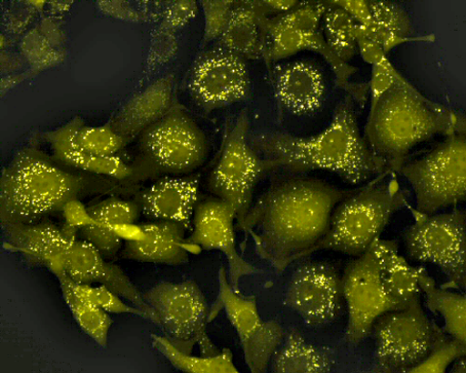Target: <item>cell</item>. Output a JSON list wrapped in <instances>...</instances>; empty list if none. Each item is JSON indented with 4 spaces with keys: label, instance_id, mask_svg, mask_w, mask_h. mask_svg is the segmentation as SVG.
Wrapping results in <instances>:
<instances>
[{
    "label": "cell",
    "instance_id": "obj_35",
    "mask_svg": "<svg viewBox=\"0 0 466 373\" xmlns=\"http://www.w3.org/2000/svg\"><path fill=\"white\" fill-rule=\"evenodd\" d=\"M56 277H63L77 296L86 298V301L100 307L108 314L134 315L147 319L144 312L133 306H129L122 297L106 287L77 283L70 279L65 273L57 274Z\"/></svg>",
    "mask_w": 466,
    "mask_h": 373
},
{
    "label": "cell",
    "instance_id": "obj_4",
    "mask_svg": "<svg viewBox=\"0 0 466 373\" xmlns=\"http://www.w3.org/2000/svg\"><path fill=\"white\" fill-rule=\"evenodd\" d=\"M85 176L63 169L40 149H21L0 177V222L3 228L40 221L63 211L85 190Z\"/></svg>",
    "mask_w": 466,
    "mask_h": 373
},
{
    "label": "cell",
    "instance_id": "obj_31",
    "mask_svg": "<svg viewBox=\"0 0 466 373\" xmlns=\"http://www.w3.org/2000/svg\"><path fill=\"white\" fill-rule=\"evenodd\" d=\"M155 349L162 354L171 365L186 372L193 373H238L229 349H223L213 357H194L175 347L167 338L151 335Z\"/></svg>",
    "mask_w": 466,
    "mask_h": 373
},
{
    "label": "cell",
    "instance_id": "obj_2",
    "mask_svg": "<svg viewBox=\"0 0 466 373\" xmlns=\"http://www.w3.org/2000/svg\"><path fill=\"white\" fill-rule=\"evenodd\" d=\"M250 143L269 170H324L355 185L390 170L360 136L350 96L339 104L329 126L316 136L267 133L251 137Z\"/></svg>",
    "mask_w": 466,
    "mask_h": 373
},
{
    "label": "cell",
    "instance_id": "obj_8",
    "mask_svg": "<svg viewBox=\"0 0 466 373\" xmlns=\"http://www.w3.org/2000/svg\"><path fill=\"white\" fill-rule=\"evenodd\" d=\"M143 297L157 316V325L166 338L178 349L191 354L198 346L204 357L220 352L209 338V310L197 283H161L148 289Z\"/></svg>",
    "mask_w": 466,
    "mask_h": 373
},
{
    "label": "cell",
    "instance_id": "obj_5",
    "mask_svg": "<svg viewBox=\"0 0 466 373\" xmlns=\"http://www.w3.org/2000/svg\"><path fill=\"white\" fill-rule=\"evenodd\" d=\"M395 174L387 170L344 198L314 252L329 249L354 257L367 252L393 215L408 206L409 193L401 188Z\"/></svg>",
    "mask_w": 466,
    "mask_h": 373
},
{
    "label": "cell",
    "instance_id": "obj_15",
    "mask_svg": "<svg viewBox=\"0 0 466 373\" xmlns=\"http://www.w3.org/2000/svg\"><path fill=\"white\" fill-rule=\"evenodd\" d=\"M249 73L244 59L225 49L203 55L193 66L188 91L207 110L223 108L247 98Z\"/></svg>",
    "mask_w": 466,
    "mask_h": 373
},
{
    "label": "cell",
    "instance_id": "obj_34",
    "mask_svg": "<svg viewBox=\"0 0 466 373\" xmlns=\"http://www.w3.org/2000/svg\"><path fill=\"white\" fill-rule=\"evenodd\" d=\"M466 345L450 338L433 322V339L429 354L410 373H445L456 359L465 357Z\"/></svg>",
    "mask_w": 466,
    "mask_h": 373
},
{
    "label": "cell",
    "instance_id": "obj_26",
    "mask_svg": "<svg viewBox=\"0 0 466 373\" xmlns=\"http://www.w3.org/2000/svg\"><path fill=\"white\" fill-rule=\"evenodd\" d=\"M92 221L81 231L82 239L91 243L105 257L118 252L122 238L121 227H131L139 217L137 203L119 198H108L88 208Z\"/></svg>",
    "mask_w": 466,
    "mask_h": 373
},
{
    "label": "cell",
    "instance_id": "obj_40",
    "mask_svg": "<svg viewBox=\"0 0 466 373\" xmlns=\"http://www.w3.org/2000/svg\"><path fill=\"white\" fill-rule=\"evenodd\" d=\"M266 5L269 9L271 13H279V14H285L292 9H294L299 3L298 2H273V0H270V2H265Z\"/></svg>",
    "mask_w": 466,
    "mask_h": 373
},
{
    "label": "cell",
    "instance_id": "obj_7",
    "mask_svg": "<svg viewBox=\"0 0 466 373\" xmlns=\"http://www.w3.org/2000/svg\"><path fill=\"white\" fill-rule=\"evenodd\" d=\"M398 173L411 185L420 214L431 216L465 201V134L448 136L429 155L404 164Z\"/></svg>",
    "mask_w": 466,
    "mask_h": 373
},
{
    "label": "cell",
    "instance_id": "obj_10",
    "mask_svg": "<svg viewBox=\"0 0 466 373\" xmlns=\"http://www.w3.org/2000/svg\"><path fill=\"white\" fill-rule=\"evenodd\" d=\"M415 222L404 235L410 257L437 267L455 287L466 286V215L461 209L425 216L412 209Z\"/></svg>",
    "mask_w": 466,
    "mask_h": 373
},
{
    "label": "cell",
    "instance_id": "obj_17",
    "mask_svg": "<svg viewBox=\"0 0 466 373\" xmlns=\"http://www.w3.org/2000/svg\"><path fill=\"white\" fill-rule=\"evenodd\" d=\"M236 218L237 211L228 203L217 197L206 200L194 212L189 241L204 249L220 251L228 260V280L239 291L240 280L256 274L257 270L238 250Z\"/></svg>",
    "mask_w": 466,
    "mask_h": 373
},
{
    "label": "cell",
    "instance_id": "obj_36",
    "mask_svg": "<svg viewBox=\"0 0 466 373\" xmlns=\"http://www.w3.org/2000/svg\"><path fill=\"white\" fill-rule=\"evenodd\" d=\"M77 143L88 154L100 157L116 156L129 139L112 126H86L84 125L76 136Z\"/></svg>",
    "mask_w": 466,
    "mask_h": 373
},
{
    "label": "cell",
    "instance_id": "obj_1",
    "mask_svg": "<svg viewBox=\"0 0 466 373\" xmlns=\"http://www.w3.org/2000/svg\"><path fill=\"white\" fill-rule=\"evenodd\" d=\"M355 190L305 177L281 181L261 197L239 223L258 254L279 273L314 252L336 207Z\"/></svg>",
    "mask_w": 466,
    "mask_h": 373
},
{
    "label": "cell",
    "instance_id": "obj_29",
    "mask_svg": "<svg viewBox=\"0 0 466 373\" xmlns=\"http://www.w3.org/2000/svg\"><path fill=\"white\" fill-rule=\"evenodd\" d=\"M418 283L426 298V307L444 321L451 338L466 345V297L462 294L440 287L423 268H419Z\"/></svg>",
    "mask_w": 466,
    "mask_h": 373
},
{
    "label": "cell",
    "instance_id": "obj_18",
    "mask_svg": "<svg viewBox=\"0 0 466 373\" xmlns=\"http://www.w3.org/2000/svg\"><path fill=\"white\" fill-rule=\"evenodd\" d=\"M62 273L77 283L106 287L144 312L147 319L157 324V316L126 273L107 263L105 256L91 243L77 238L68 243L63 253Z\"/></svg>",
    "mask_w": 466,
    "mask_h": 373
},
{
    "label": "cell",
    "instance_id": "obj_19",
    "mask_svg": "<svg viewBox=\"0 0 466 373\" xmlns=\"http://www.w3.org/2000/svg\"><path fill=\"white\" fill-rule=\"evenodd\" d=\"M357 22V31L378 45L387 55L394 48L410 42L430 41V36L412 37L411 20L399 5L371 0L331 2Z\"/></svg>",
    "mask_w": 466,
    "mask_h": 373
},
{
    "label": "cell",
    "instance_id": "obj_14",
    "mask_svg": "<svg viewBox=\"0 0 466 373\" xmlns=\"http://www.w3.org/2000/svg\"><path fill=\"white\" fill-rule=\"evenodd\" d=\"M221 310L239 336L249 369L254 373L264 372L284 341V329L276 321L261 319L256 298L240 295L233 288L223 267L218 271V293L208 321Z\"/></svg>",
    "mask_w": 466,
    "mask_h": 373
},
{
    "label": "cell",
    "instance_id": "obj_30",
    "mask_svg": "<svg viewBox=\"0 0 466 373\" xmlns=\"http://www.w3.org/2000/svg\"><path fill=\"white\" fill-rule=\"evenodd\" d=\"M273 358L271 370L277 373H321L330 371L333 367L329 357L307 342L296 328L289 332Z\"/></svg>",
    "mask_w": 466,
    "mask_h": 373
},
{
    "label": "cell",
    "instance_id": "obj_12",
    "mask_svg": "<svg viewBox=\"0 0 466 373\" xmlns=\"http://www.w3.org/2000/svg\"><path fill=\"white\" fill-rule=\"evenodd\" d=\"M376 370L408 372L429 354L433 322L426 317L419 298L407 307L381 316L373 328Z\"/></svg>",
    "mask_w": 466,
    "mask_h": 373
},
{
    "label": "cell",
    "instance_id": "obj_33",
    "mask_svg": "<svg viewBox=\"0 0 466 373\" xmlns=\"http://www.w3.org/2000/svg\"><path fill=\"white\" fill-rule=\"evenodd\" d=\"M57 278L61 286L64 300L77 325L98 346L106 347L108 333L112 324L108 313L86 301V298L77 296L63 277H58Z\"/></svg>",
    "mask_w": 466,
    "mask_h": 373
},
{
    "label": "cell",
    "instance_id": "obj_27",
    "mask_svg": "<svg viewBox=\"0 0 466 373\" xmlns=\"http://www.w3.org/2000/svg\"><path fill=\"white\" fill-rule=\"evenodd\" d=\"M172 82L160 79L132 97L112 123L116 132L127 137L142 134L163 118L172 107Z\"/></svg>",
    "mask_w": 466,
    "mask_h": 373
},
{
    "label": "cell",
    "instance_id": "obj_3",
    "mask_svg": "<svg viewBox=\"0 0 466 373\" xmlns=\"http://www.w3.org/2000/svg\"><path fill=\"white\" fill-rule=\"evenodd\" d=\"M461 112L421 95L400 73L370 106L365 135L372 152L398 173L411 148L432 137L465 134Z\"/></svg>",
    "mask_w": 466,
    "mask_h": 373
},
{
    "label": "cell",
    "instance_id": "obj_24",
    "mask_svg": "<svg viewBox=\"0 0 466 373\" xmlns=\"http://www.w3.org/2000/svg\"><path fill=\"white\" fill-rule=\"evenodd\" d=\"M187 229L177 223L153 220L139 227L140 237L127 241L123 257L142 263L181 266L188 261L183 247Z\"/></svg>",
    "mask_w": 466,
    "mask_h": 373
},
{
    "label": "cell",
    "instance_id": "obj_11",
    "mask_svg": "<svg viewBox=\"0 0 466 373\" xmlns=\"http://www.w3.org/2000/svg\"><path fill=\"white\" fill-rule=\"evenodd\" d=\"M247 112L237 119L228 133L218 161L209 176L210 191L236 209L241 223L248 214L255 186L261 175L269 171L248 139Z\"/></svg>",
    "mask_w": 466,
    "mask_h": 373
},
{
    "label": "cell",
    "instance_id": "obj_16",
    "mask_svg": "<svg viewBox=\"0 0 466 373\" xmlns=\"http://www.w3.org/2000/svg\"><path fill=\"white\" fill-rule=\"evenodd\" d=\"M341 278L327 264L309 263L292 275L285 303L306 325L322 327L339 317L342 304Z\"/></svg>",
    "mask_w": 466,
    "mask_h": 373
},
{
    "label": "cell",
    "instance_id": "obj_28",
    "mask_svg": "<svg viewBox=\"0 0 466 373\" xmlns=\"http://www.w3.org/2000/svg\"><path fill=\"white\" fill-rule=\"evenodd\" d=\"M373 245L388 291L402 308L407 307L420 297L419 268L410 267L400 255L397 242L379 238Z\"/></svg>",
    "mask_w": 466,
    "mask_h": 373
},
{
    "label": "cell",
    "instance_id": "obj_25",
    "mask_svg": "<svg viewBox=\"0 0 466 373\" xmlns=\"http://www.w3.org/2000/svg\"><path fill=\"white\" fill-rule=\"evenodd\" d=\"M84 125L83 120L75 118L46 134L56 159L70 167L116 179L132 176L134 168L120 157H100L84 151L76 140L77 133Z\"/></svg>",
    "mask_w": 466,
    "mask_h": 373
},
{
    "label": "cell",
    "instance_id": "obj_37",
    "mask_svg": "<svg viewBox=\"0 0 466 373\" xmlns=\"http://www.w3.org/2000/svg\"><path fill=\"white\" fill-rule=\"evenodd\" d=\"M236 2H204L205 37L207 41L220 39L228 24V18L235 7Z\"/></svg>",
    "mask_w": 466,
    "mask_h": 373
},
{
    "label": "cell",
    "instance_id": "obj_9",
    "mask_svg": "<svg viewBox=\"0 0 466 373\" xmlns=\"http://www.w3.org/2000/svg\"><path fill=\"white\" fill-rule=\"evenodd\" d=\"M139 149L146 173L166 176L196 170L208 153L205 134L179 106L141 134Z\"/></svg>",
    "mask_w": 466,
    "mask_h": 373
},
{
    "label": "cell",
    "instance_id": "obj_13",
    "mask_svg": "<svg viewBox=\"0 0 466 373\" xmlns=\"http://www.w3.org/2000/svg\"><path fill=\"white\" fill-rule=\"evenodd\" d=\"M341 284L348 309L345 338L349 344L358 346L381 316L403 309L382 280L374 245L347 266Z\"/></svg>",
    "mask_w": 466,
    "mask_h": 373
},
{
    "label": "cell",
    "instance_id": "obj_6",
    "mask_svg": "<svg viewBox=\"0 0 466 373\" xmlns=\"http://www.w3.org/2000/svg\"><path fill=\"white\" fill-rule=\"evenodd\" d=\"M328 8L329 3H299L291 11L268 18L267 62H277L300 52L317 53L331 66L339 87L360 104L364 103L369 86L351 84L357 68L342 62L331 52L320 31Z\"/></svg>",
    "mask_w": 466,
    "mask_h": 373
},
{
    "label": "cell",
    "instance_id": "obj_39",
    "mask_svg": "<svg viewBox=\"0 0 466 373\" xmlns=\"http://www.w3.org/2000/svg\"><path fill=\"white\" fill-rule=\"evenodd\" d=\"M196 5L193 3H177L172 7L166 19L168 25L172 26L180 25L182 23L189 20L196 13Z\"/></svg>",
    "mask_w": 466,
    "mask_h": 373
},
{
    "label": "cell",
    "instance_id": "obj_23",
    "mask_svg": "<svg viewBox=\"0 0 466 373\" xmlns=\"http://www.w3.org/2000/svg\"><path fill=\"white\" fill-rule=\"evenodd\" d=\"M265 2L236 3L220 36L223 49L243 59H264L267 62L268 15Z\"/></svg>",
    "mask_w": 466,
    "mask_h": 373
},
{
    "label": "cell",
    "instance_id": "obj_22",
    "mask_svg": "<svg viewBox=\"0 0 466 373\" xmlns=\"http://www.w3.org/2000/svg\"><path fill=\"white\" fill-rule=\"evenodd\" d=\"M7 245L34 264L60 272L63 252L76 237L73 226L58 227L47 221H38L4 228Z\"/></svg>",
    "mask_w": 466,
    "mask_h": 373
},
{
    "label": "cell",
    "instance_id": "obj_21",
    "mask_svg": "<svg viewBox=\"0 0 466 373\" xmlns=\"http://www.w3.org/2000/svg\"><path fill=\"white\" fill-rule=\"evenodd\" d=\"M271 86L279 105L299 116L314 114L323 105L327 95L322 71L307 61L277 66L271 74Z\"/></svg>",
    "mask_w": 466,
    "mask_h": 373
},
{
    "label": "cell",
    "instance_id": "obj_41",
    "mask_svg": "<svg viewBox=\"0 0 466 373\" xmlns=\"http://www.w3.org/2000/svg\"><path fill=\"white\" fill-rule=\"evenodd\" d=\"M454 366L451 370V373H465V357L460 358L456 359L454 362Z\"/></svg>",
    "mask_w": 466,
    "mask_h": 373
},
{
    "label": "cell",
    "instance_id": "obj_20",
    "mask_svg": "<svg viewBox=\"0 0 466 373\" xmlns=\"http://www.w3.org/2000/svg\"><path fill=\"white\" fill-rule=\"evenodd\" d=\"M200 176H165L137 196L140 213L151 220L168 221L191 229L198 205Z\"/></svg>",
    "mask_w": 466,
    "mask_h": 373
},
{
    "label": "cell",
    "instance_id": "obj_32",
    "mask_svg": "<svg viewBox=\"0 0 466 373\" xmlns=\"http://www.w3.org/2000/svg\"><path fill=\"white\" fill-rule=\"evenodd\" d=\"M323 18L324 37L331 52L348 64L358 53L357 22L342 8L329 3Z\"/></svg>",
    "mask_w": 466,
    "mask_h": 373
},
{
    "label": "cell",
    "instance_id": "obj_38",
    "mask_svg": "<svg viewBox=\"0 0 466 373\" xmlns=\"http://www.w3.org/2000/svg\"><path fill=\"white\" fill-rule=\"evenodd\" d=\"M371 80L370 90L371 94V105L394 83L400 73L392 65L386 55L379 56L372 64Z\"/></svg>",
    "mask_w": 466,
    "mask_h": 373
}]
</instances>
